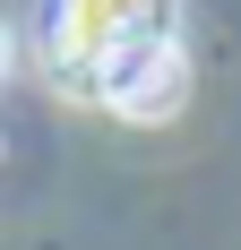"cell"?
<instances>
[{"mask_svg": "<svg viewBox=\"0 0 241 250\" xmlns=\"http://www.w3.org/2000/svg\"><path fill=\"white\" fill-rule=\"evenodd\" d=\"M164 43H181V0H52L43 78L69 104H95L103 112L112 78H129L146 52H164Z\"/></svg>", "mask_w": 241, "mask_h": 250, "instance_id": "6da1fadb", "label": "cell"}, {"mask_svg": "<svg viewBox=\"0 0 241 250\" xmlns=\"http://www.w3.org/2000/svg\"><path fill=\"white\" fill-rule=\"evenodd\" d=\"M9 61H18V43H9V26H0V78H9Z\"/></svg>", "mask_w": 241, "mask_h": 250, "instance_id": "7a4b0ae2", "label": "cell"}]
</instances>
